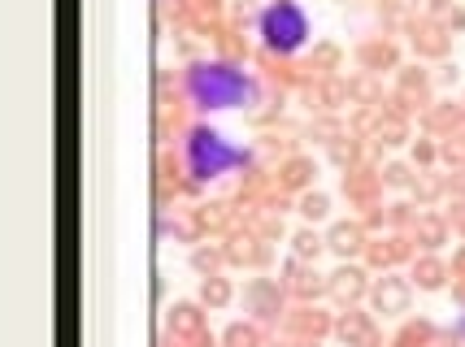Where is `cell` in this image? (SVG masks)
Wrapping results in <instances>:
<instances>
[{"instance_id": "6", "label": "cell", "mask_w": 465, "mask_h": 347, "mask_svg": "<svg viewBox=\"0 0 465 347\" xmlns=\"http://www.w3.org/2000/svg\"><path fill=\"white\" fill-rule=\"evenodd\" d=\"M331 248L344 252V256L356 252V248H361V230H356V226H335V230H331Z\"/></svg>"}, {"instance_id": "5", "label": "cell", "mask_w": 465, "mask_h": 347, "mask_svg": "<svg viewBox=\"0 0 465 347\" xmlns=\"http://www.w3.org/2000/svg\"><path fill=\"white\" fill-rule=\"evenodd\" d=\"M331 291H335V300H361V291H366V273H361V269L331 273Z\"/></svg>"}, {"instance_id": "3", "label": "cell", "mask_w": 465, "mask_h": 347, "mask_svg": "<svg viewBox=\"0 0 465 347\" xmlns=\"http://www.w3.org/2000/svg\"><path fill=\"white\" fill-rule=\"evenodd\" d=\"M261 35L274 52H296L304 39H309V18L300 14V5H291V0H279V5H270L261 14Z\"/></svg>"}, {"instance_id": "11", "label": "cell", "mask_w": 465, "mask_h": 347, "mask_svg": "<svg viewBox=\"0 0 465 347\" xmlns=\"http://www.w3.org/2000/svg\"><path fill=\"white\" fill-rule=\"evenodd\" d=\"M231 343H235V347H252V343H256V334H252V330H239V326H235V330H231Z\"/></svg>"}, {"instance_id": "9", "label": "cell", "mask_w": 465, "mask_h": 347, "mask_svg": "<svg viewBox=\"0 0 465 347\" xmlns=\"http://www.w3.org/2000/svg\"><path fill=\"white\" fill-rule=\"evenodd\" d=\"M231 291H226V282L222 278H214V282H204V300H214V304H222Z\"/></svg>"}, {"instance_id": "7", "label": "cell", "mask_w": 465, "mask_h": 347, "mask_svg": "<svg viewBox=\"0 0 465 347\" xmlns=\"http://www.w3.org/2000/svg\"><path fill=\"white\" fill-rule=\"evenodd\" d=\"M170 326L183 330V334H191V330H200V313H196L191 304H179V308L170 313Z\"/></svg>"}, {"instance_id": "4", "label": "cell", "mask_w": 465, "mask_h": 347, "mask_svg": "<svg viewBox=\"0 0 465 347\" xmlns=\"http://www.w3.org/2000/svg\"><path fill=\"white\" fill-rule=\"evenodd\" d=\"M374 304H379L383 313H404V308H409V286H404L400 278H383L379 291H374Z\"/></svg>"}, {"instance_id": "10", "label": "cell", "mask_w": 465, "mask_h": 347, "mask_svg": "<svg viewBox=\"0 0 465 347\" xmlns=\"http://www.w3.org/2000/svg\"><path fill=\"white\" fill-rule=\"evenodd\" d=\"M318 248H322V243H318V235H309V230L296 239V252H300V256H318Z\"/></svg>"}, {"instance_id": "12", "label": "cell", "mask_w": 465, "mask_h": 347, "mask_svg": "<svg viewBox=\"0 0 465 347\" xmlns=\"http://www.w3.org/2000/svg\"><path fill=\"white\" fill-rule=\"evenodd\" d=\"M214 261H218V256H214V252H196V265H200V269H209V265H214Z\"/></svg>"}, {"instance_id": "2", "label": "cell", "mask_w": 465, "mask_h": 347, "mask_svg": "<svg viewBox=\"0 0 465 347\" xmlns=\"http://www.w3.org/2000/svg\"><path fill=\"white\" fill-rule=\"evenodd\" d=\"M239 161H244V152H235L218 131H191V139H187V165H191L196 178H218V174L235 169Z\"/></svg>"}, {"instance_id": "1", "label": "cell", "mask_w": 465, "mask_h": 347, "mask_svg": "<svg viewBox=\"0 0 465 347\" xmlns=\"http://www.w3.org/2000/svg\"><path fill=\"white\" fill-rule=\"evenodd\" d=\"M187 91H191V100L204 104V109H235L239 100H248L252 83H248L235 66L204 61V66H191V74H187Z\"/></svg>"}, {"instance_id": "8", "label": "cell", "mask_w": 465, "mask_h": 347, "mask_svg": "<svg viewBox=\"0 0 465 347\" xmlns=\"http://www.w3.org/2000/svg\"><path fill=\"white\" fill-rule=\"evenodd\" d=\"M300 213H304L309 221H318V217H326V196H304Z\"/></svg>"}]
</instances>
